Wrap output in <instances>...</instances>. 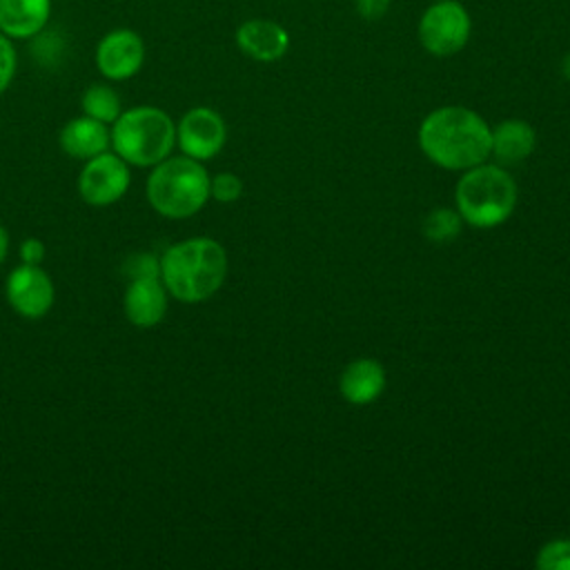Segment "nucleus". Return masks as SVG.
<instances>
[{
  "label": "nucleus",
  "instance_id": "ddd939ff",
  "mask_svg": "<svg viewBox=\"0 0 570 570\" xmlns=\"http://www.w3.org/2000/svg\"><path fill=\"white\" fill-rule=\"evenodd\" d=\"M51 18V0H0V33L11 40H31Z\"/></svg>",
  "mask_w": 570,
  "mask_h": 570
},
{
  "label": "nucleus",
  "instance_id": "a211bd4d",
  "mask_svg": "<svg viewBox=\"0 0 570 570\" xmlns=\"http://www.w3.org/2000/svg\"><path fill=\"white\" fill-rule=\"evenodd\" d=\"M461 223H463V218L454 209H448V207L432 209L423 220V234L432 243H450L452 238L459 236Z\"/></svg>",
  "mask_w": 570,
  "mask_h": 570
},
{
  "label": "nucleus",
  "instance_id": "dca6fc26",
  "mask_svg": "<svg viewBox=\"0 0 570 570\" xmlns=\"http://www.w3.org/2000/svg\"><path fill=\"white\" fill-rule=\"evenodd\" d=\"M534 142H537L534 129L525 120L510 118V120L499 122L492 129L490 154H494L499 163L514 165V163H521L523 158H528L532 154Z\"/></svg>",
  "mask_w": 570,
  "mask_h": 570
},
{
  "label": "nucleus",
  "instance_id": "9b49d317",
  "mask_svg": "<svg viewBox=\"0 0 570 570\" xmlns=\"http://www.w3.org/2000/svg\"><path fill=\"white\" fill-rule=\"evenodd\" d=\"M234 38L238 49L258 62H274L289 49V33L285 27L267 18H252L240 22Z\"/></svg>",
  "mask_w": 570,
  "mask_h": 570
},
{
  "label": "nucleus",
  "instance_id": "4468645a",
  "mask_svg": "<svg viewBox=\"0 0 570 570\" xmlns=\"http://www.w3.org/2000/svg\"><path fill=\"white\" fill-rule=\"evenodd\" d=\"M60 147L67 156L89 160L102 151L109 149L111 145V131L107 129L105 122L89 118V116H78L60 129Z\"/></svg>",
  "mask_w": 570,
  "mask_h": 570
},
{
  "label": "nucleus",
  "instance_id": "20e7f679",
  "mask_svg": "<svg viewBox=\"0 0 570 570\" xmlns=\"http://www.w3.org/2000/svg\"><path fill=\"white\" fill-rule=\"evenodd\" d=\"M109 131L114 151L134 167L158 165L176 145V125L171 116L151 105L122 109Z\"/></svg>",
  "mask_w": 570,
  "mask_h": 570
},
{
  "label": "nucleus",
  "instance_id": "f03ea898",
  "mask_svg": "<svg viewBox=\"0 0 570 570\" xmlns=\"http://www.w3.org/2000/svg\"><path fill=\"white\" fill-rule=\"evenodd\" d=\"M227 276V254L214 238L196 236L174 243L160 256V281L180 303H200L214 296Z\"/></svg>",
  "mask_w": 570,
  "mask_h": 570
},
{
  "label": "nucleus",
  "instance_id": "423d86ee",
  "mask_svg": "<svg viewBox=\"0 0 570 570\" xmlns=\"http://www.w3.org/2000/svg\"><path fill=\"white\" fill-rule=\"evenodd\" d=\"M472 33V18L459 0H434L419 20V40L432 56L459 53Z\"/></svg>",
  "mask_w": 570,
  "mask_h": 570
},
{
  "label": "nucleus",
  "instance_id": "2eb2a0df",
  "mask_svg": "<svg viewBox=\"0 0 570 570\" xmlns=\"http://www.w3.org/2000/svg\"><path fill=\"white\" fill-rule=\"evenodd\" d=\"M338 387L343 399L354 405L372 403L385 387V370L374 358H358L343 370Z\"/></svg>",
  "mask_w": 570,
  "mask_h": 570
},
{
  "label": "nucleus",
  "instance_id": "39448f33",
  "mask_svg": "<svg viewBox=\"0 0 570 570\" xmlns=\"http://www.w3.org/2000/svg\"><path fill=\"white\" fill-rule=\"evenodd\" d=\"M517 205V185L497 165H474L456 183V212L472 227H497Z\"/></svg>",
  "mask_w": 570,
  "mask_h": 570
},
{
  "label": "nucleus",
  "instance_id": "7ed1b4c3",
  "mask_svg": "<svg viewBox=\"0 0 570 570\" xmlns=\"http://www.w3.org/2000/svg\"><path fill=\"white\" fill-rule=\"evenodd\" d=\"M209 198V174L200 160L189 156H167L154 165L147 178V200L165 218H189Z\"/></svg>",
  "mask_w": 570,
  "mask_h": 570
},
{
  "label": "nucleus",
  "instance_id": "6e6552de",
  "mask_svg": "<svg viewBox=\"0 0 570 570\" xmlns=\"http://www.w3.org/2000/svg\"><path fill=\"white\" fill-rule=\"evenodd\" d=\"M145 65V40L129 27L107 31L96 45V67L107 80H129Z\"/></svg>",
  "mask_w": 570,
  "mask_h": 570
},
{
  "label": "nucleus",
  "instance_id": "aec40b11",
  "mask_svg": "<svg viewBox=\"0 0 570 570\" xmlns=\"http://www.w3.org/2000/svg\"><path fill=\"white\" fill-rule=\"evenodd\" d=\"M243 194V183L232 171H220L209 178V196L218 203H234Z\"/></svg>",
  "mask_w": 570,
  "mask_h": 570
},
{
  "label": "nucleus",
  "instance_id": "4be33fe9",
  "mask_svg": "<svg viewBox=\"0 0 570 570\" xmlns=\"http://www.w3.org/2000/svg\"><path fill=\"white\" fill-rule=\"evenodd\" d=\"M18 69V53L13 47V40L0 33V94L7 91Z\"/></svg>",
  "mask_w": 570,
  "mask_h": 570
},
{
  "label": "nucleus",
  "instance_id": "b1692460",
  "mask_svg": "<svg viewBox=\"0 0 570 570\" xmlns=\"http://www.w3.org/2000/svg\"><path fill=\"white\" fill-rule=\"evenodd\" d=\"M354 7L363 20H379L387 13L390 0H354Z\"/></svg>",
  "mask_w": 570,
  "mask_h": 570
},
{
  "label": "nucleus",
  "instance_id": "5701e85b",
  "mask_svg": "<svg viewBox=\"0 0 570 570\" xmlns=\"http://www.w3.org/2000/svg\"><path fill=\"white\" fill-rule=\"evenodd\" d=\"M20 258L24 265H40L45 261V243L36 236H29L20 243Z\"/></svg>",
  "mask_w": 570,
  "mask_h": 570
},
{
  "label": "nucleus",
  "instance_id": "f257e3e1",
  "mask_svg": "<svg viewBox=\"0 0 570 570\" xmlns=\"http://www.w3.org/2000/svg\"><path fill=\"white\" fill-rule=\"evenodd\" d=\"M423 154L445 169H470L485 163L492 147L488 122L468 107H441L419 127Z\"/></svg>",
  "mask_w": 570,
  "mask_h": 570
},
{
  "label": "nucleus",
  "instance_id": "0eeeda50",
  "mask_svg": "<svg viewBox=\"0 0 570 570\" xmlns=\"http://www.w3.org/2000/svg\"><path fill=\"white\" fill-rule=\"evenodd\" d=\"M129 183V165L116 151H102L82 165L78 174V194L87 205L107 207L127 194Z\"/></svg>",
  "mask_w": 570,
  "mask_h": 570
},
{
  "label": "nucleus",
  "instance_id": "a878e982",
  "mask_svg": "<svg viewBox=\"0 0 570 570\" xmlns=\"http://www.w3.org/2000/svg\"><path fill=\"white\" fill-rule=\"evenodd\" d=\"M561 69H563V76L570 80V51L566 53V58H563V62H561Z\"/></svg>",
  "mask_w": 570,
  "mask_h": 570
},
{
  "label": "nucleus",
  "instance_id": "f3484780",
  "mask_svg": "<svg viewBox=\"0 0 570 570\" xmlns=\"http://www.w3.org/2000/svg\"><path fill=\"white\" fill-rule=\"evenodd\" d=\"M82 114L89 118H96L105 125H111L122 114V100L114 87L107 82H98L85 89L80 98Z\"/></svg>",
  "mask_w": 570,
  "mask_h": 570
},
{
  "label": "nucleus",
  "instance_id": "9d476101",
  "mask_svg": "<svg viewBox=\"0 0 570 570\" xmlns=\"http://www.w3.org/2000/svg\"><path fill=\"white\" fill-rule=\"evenodd\" d=\"M227 138L225 120L209 107L189 109L176 125V142L180 151L196 160L214 158Z\"/></svg>",
  "mask_w": 570,
  "mask_h": 570
},
{
  "label": "nucleus",
  "instance_id": "6ab92c4d",
  "mask_svg": "<svg viewBox=\"0 0 570 570\" xmlns=\"http://www.w3.org/2000/svg\"><path fill=\"white\" fill-rule=\"evenodd\" d=\"M537 568L539 570H570V541L554 539L546 543L537 552Z\"/></svg>",
  "mask_w": 570,
  "mask_h": 570
},
{
  "label": "nucleus",
  "instance_id": "412c9836",
  "mask_svg": "<svg viewBox=\"0 0 570 570\" xmlns=\"http://www.w3.org/2000/svg\"><path fill=\"white\" fill-rule=\"evenodd\" d=\"M122 274L134 281V278H151L160 276V258L154 254H131L122 263Z\"/></svg>",
  "mask_w": 570,
  "mask_h": 570
},
{
  "label": "nucleus",
  "instance_id": "f8f14e48",
  "mask_svg": "<svg viewBox=\"0 0 570 570\" xmlns=\"http://www.w3.org/2000/svg\"><path fill=\"white\" fill-rule=\"evenodd\" d=\"M122 309L136 327L147 330L158 325L167 314V289L160 276L129 281L122 296Z\"/></svg>",
  "mask_w": 570,
  "mask_h": 570
},
{
  "label": "nucleus",
  "instance_id": "1a4fd4ad",
  "mask_svg": "<svg viewBox=\"0 0 570 570\" xmlns=\"http://www.w3.org/2000/svg\"><path fill=\"white\" fill-rule=\"evenodd\" d=\"M4 294L11 309L24 318H42L56 298L53 281L40 265H20L11 269L4 283Z\"/></svg>",
  "mask_w": 570,
  "mask_h": 570
},
{
  "label": "nucleus",
  "instance_id": "393cba45",
  "mask_svg": "<svg viewBox=\"0 0 570 570\" xmlns=\"http://www.w3.org/2000/svg\"><path fill=\"white\" fill-rule=\"evenodd\" d=\"M7 252H9V234H7V229L0 225V265H2V261L7 258Z\"/></svg>",
  "mask_w": 570,
  "mask_h": 570
}]
</instances>
